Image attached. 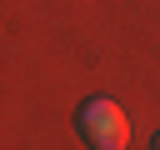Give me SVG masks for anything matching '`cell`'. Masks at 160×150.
Masks as SVG:
<instances>
[{
	"label": "cell",
	"instance_id": "1",
	"mask_svg": "<svg viewBox=\"0 0 160 150\" xmlns=\"http://www.w3.org/2000/svg\"><path fill=\"white\" fill-rule=\"evenodd\" d=\"M75 125H80V135H85L95 150H125V140H130L125 110H120L115 100H105V95L85 100V105H80V115H75Z\"/></svg>",
	"mask_w": 160,
	"mask_h": 150
},
{
	"label": "cell",
	"instance_id": "2",
	"mask_svg": "<svg viewBox=\"0 0 160 150\" xmlns=\"http://www.w3.org/2000/svg\"><path fill=\"white\" fill-rule=\"evenodd\" d=\"M150 150H160V130H155V135H150Z\"/></svg>",
	"mask_w": 160,
	"mask_h": 150
}]
</instances>
